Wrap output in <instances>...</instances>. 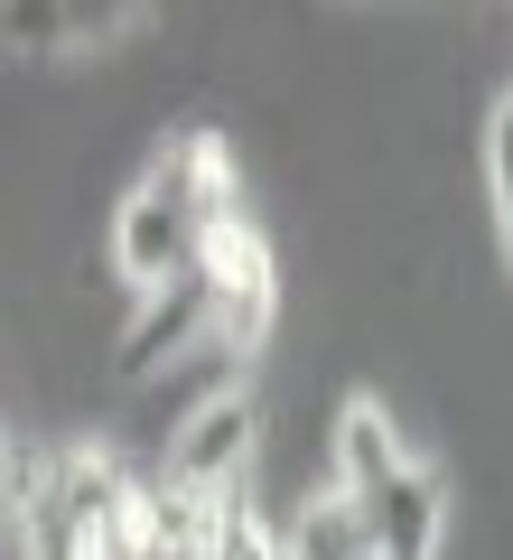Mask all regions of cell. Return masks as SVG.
Segmentation results:
<instances>
[{"instance_id":"cell-4","label":"cell","mask_w":513,"mask_h":560,"mask_svg":"<svg viewBox=\"0 0 513 560\" xmlns=\"http://www.w3.org/2000/svg\"><path fill=\"white\" fill-rule=\"evenodd\" d=\"M206 290H215V346L234 355V346H261V327H271V300H280V280H271V243L253 234V224H224L215 243H206Z\"/></svg>"},{"instance_id":"cell-2","label":"cell","mask_w":513,"mask_h":560,"mask_svg":"<svg viewBox=\"0 0 513 560\" xmlns=\"http://www.w3.org/2000/svg\"><path fill=\"white\" fill-rule=\"evenodd\" d=\"M215 346V290H206V271H187V280H168V290H150L140 300V318L121 327V383H150V374H168V364H187V355H206Z\"/></svg>"},{"instance_id":"cell-3","label":"cell","mask_w":513,"mask_h":560,"mask_svg":"<svg viewBox=\"0 0 513 560\" xmlns=\"http://www.w3.org/2000/svg\"><path fill=\"white\" fill-rule=\"evenodd\" d=\"M253 401L243 393H206L197 411L168 430V458H159V477L168 486H197V495H234V477H243V458H253Z\"/></svg>"},{"instance_id":"cell-6","label":"cell","mask_w":513,"mask_h":560,"mask_svg":"<svg viewBox=\"0 0 513 560\" xmlns=\"http://www.w3.org/2000/svg\"><path fill=\"white\" fill-rule=\"evenodd\" d=\"M327 467H336V495H374L383 477H401V440H393V411L383 401H346L327 430Z\"/></svg>"},{"instance_id":"cell-1","label":"cell","mask_w":513,"mask_h":560,"mask_svg":"<svg viewBox=\"0 0 513 560\" xmlns=\"http://www.w3.org/2000/svg\"><path fill=\"white\" fill-rule=\"evenodd\" d=\"M243 224V187H234V150L215 131H178L140 168V187L113 215V271L131 290H168L206 261V243Z\"/></svg>"},{"instance_id":"cell-8","label":"cell","mask_w":513,"mask_h":560,"mask_svg":"<svg viewBox=\"0 0 513 560\" xmlns=\"http://www.w3.org/2000/svg\"><path fill=\"white\" fill-rule=\"evenodd\" d=\"M486 197H494V243H504V261H513V94L494 103V121H486Z\"/></svg>"},{"instance_id":"cell-5","label":"cell","mask_w":513,"mask_h":560,"mask_svg":"<svg viewBox=\"0 0 513 560\" xmlns=\"http://www.w3.org/2000/svg\"><path fill=\"white\" fill-rule=\"evenodd\" d=\"M364 533H374V560H439V533H448V504H439L430 467H401L374 495H355Z\"/></svg>"},{"instance_id":"cell-7","label":"cell","mask_w":513,"mask_h":560,"mask_svg":"<svg viewBox=\"0 0 513 560\" xmlns=\"http://www.w3.org/2000/svg\"><path fill=\"white\" fill-rule=\"evenodd\" d=\"M280 551L290 560H374V533H364V514H355V495H308L290 514V533H280Z\"/></svg>"}]
</instances>
